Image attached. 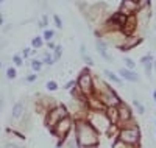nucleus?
<instances>
[{"label": "nucleus", "instance_id": "obj_1", "mask_svg": "<svg viewBox=\"0 0 156 148\" xmlns=\"http://www.w3.org/2000/svg\"><path fill=\"white\" fill-rule=\"evenodd\" d=\"M75 137L80 146L98 145L100 132L86 118H75Z\"/></svg>", "mask_w": 156, "mask_h": 148}, {"label": "nucleus", "instance_id": "obj_2", "mask_svg": "<svg viewBox=\"0 0 156 148\" xmlns=\"http://www.w3.org/2000/svg\"><path fill=\"white\" fill-rule=\"evenodd\" d=\"M87 122L92 125L98 132H103L106 134V131L109 129V126L112 125L109 117L106 115L105 111H87L86 112V117H84Z\"/></svg>", "mask_w": 156, "mask_h": 148}, {"label": "nucleus", "instance_id": "obj_3", "mask_svg": "<svg viewBox=\"0 0 156 148\" xmlns=\"http://www.w3.org/2000/svg\"><path fill=\"white\" fill-rule=\"evenodd\" d=\"M119 139L129 143V145L139 146V143H140V129H139V126H137V123L134 122V120H131V122H128L123 126H120Z\"/></svg>", "mask_w": 156, "mask_h": 148}, {"label": "nucleus", "instance_id": "obj_4", "mask_svg": "<svg viewBox=\"0 0 156 148\" xmlns=\"http://www.w3.org/2000/svg\"><path fill=\"white\" fill-rule=\"evenodd\" d=\"M70 115V112H69V109L64 104H56V106H53L50 111H47L45 112V115H44V123H45V126L51 131L55 126H56V123L58 122H61L62 118H66V117H69Z\"/></svg>", "mask_w": 156, "mask_h": 148}, {"label": "nucleus", "instance_id": "obj_5", "mask_svg": "<svg viewBox=\"0 0 156 148\" xmlns=\"http://www.w3.org/2000/svg\"><path fill=\"white\" fill-rule=\"evenodd\" d=\"M76 87L80 89L87 98H90L95 92V86H94V76L92 73L89 72V69H83L78 75V79H76Z\"/></svg>", "mask_w": 156, "mask_h": 148}, {"label": "nucleus", "instance_id": "obj_6", "mask_svg": "<svg viewBox=\"0 0 156 148\" xmlns=\"http://www.w3.org/2000/svg\"><path fill=\"white\" fill-rule=\"evenodd\" d=\"M72 129H75V118H73L72 115H69V117H66V118H62L61 122L56 123V126L51 129V132H53L55 136L58 137V140H59L58 145H61L64 140L69 137V132H70Z\"/></svg>", "mask_w": 156, "mask_h": 148}, {"label": "nucleus", "instance_id": "obj_7", "mask_svg": "<svg viewBox=\"0 0 156 148\" xmlns=\"http://www.w3.org/2000/svg\"><path fill=\"white\" fill-rule=\"evenodd\" d=\"M117 109H119V123H117L119 126H123L125 123L133 120V109L125 101H122L119 106H117Z\"/></svg>", "mask_w": 156, "mask_h": 148}, {"label": "nucleus", "instance_id": "obj_8", "mask_svg": "<svg viewBox=\"0 0 156 148\" xmlns=\"http://www.w3.org/2000/svg\"><path fill=\"white\" fill-rule=\"evenodd\" d=\"M137 9H139V2L137 0H123L122 5H120V12L123 16H126V17L134 14Z\"/></svg>", "mask_w": 156, "mask_h": 148}, {"label": "nucleus", "instance_id": "obj_9", "mask_svg": "<svg viewBox=\"0 0 156 148\" xmlns=\"http://www.w3.org/2000/svg\"><path fill=\"white\" fill-rule=\"evenodd\" d=\"M25 117V104L23 101H17L12 104V109H11V120L12 122H20Z\"/></svg>", "mask_w": 156, "mask_h": 148}, {"label": "nucleus", "instance_id": "obj_10", "mask_svg": "<svg viewBox=\"0 0 156 148\" xmlns=\"http://www.w3.org/2000/svg\"><path fill=\"white\" fill-rule=\"evenodd\" d=\"M95 48L98 51V55L108 61V62H114V58L109 55V51H108V42L106 41H101V39H97V42H95Z\"/></svg>", "mask_w": 156, "mask_h": 148}, {"label": "nucleus", "instance_id": "obj_11", "mask_svg": "<svg viewBox=\"0 0 156 148\" xmlns=\"http://www.w3.org/2000/svg\"><path fill=\"white\" fill-rule=\"evenodd\" d=\"M119 75L126 79V81H131V83H139L140 81V76L137 75L136 70H129L126 69V67H123V69H119Z\"/></svg>", "mask_w": 156, "mask_h": 148}, {"label": "nucleus", "instance_id": "obj_12", "mask_svg": "<svg viewBox=\"0 0 156 148\" xmlns=\"http://www.w3.org/2000/svg\"><path fill=\"white\" fill-rule=\"evenodd\" d=\"M153 62H154V59H153L151 55H145V56L140 58V64L144 65L145 73H147L148 78H151V72H153V69H154V67H153Z\"/></svg>", "mask_w": 156, "mask_h": 148}, {"label": "nucleus", "instance_id": "obj_13", "mask_svg": "<svg viewBox=\"0 0 156 148\" xmlns=\"http://www.w3.org/2000/svg\"><path fill=\"white\" fill-rule=\"evenodd\" d=\"M103 75H105V78H106V79H109L111 83L117 84L119 87H120V86H123V78H122L120 75H115L112 70H108V69H106L105 72H103Z\"/></svg>", "mask_w": 156, "mask_h": 148}, {"label": "nucleus", "instance_id": "obj_14", "mask_svg": "<svg viewBox=\"0 0 156 148\" xmlns=\"http://www.w3.org/2000/svg\"><path fill=\"white\" fill-rule=\"evenodd\" d=\"M106 115L109 117L112 125L119 123V109H117V106H109L108 109H106Z\"/></svg>", "mask_w": 156, "mask_h": 148}, {"label": "nucleus", "instance_id": "obj_15", "mask_svg": "<svg viewBox=\"0 0 156 148\" xmlns=\"http://www.w3.org/2000/svg\"><path fill=\"white\" fill-rule=\"evenodd\" d=\"M112 148H139V146L129 145V143H126V142H123V140H120V139H115L114 143H112Z\"/></svg>", "mask_w": 156, "mask_h": 148}, {"label": "nucleus", "instance_id": "obj_16", "mask_svg": "<svg viewBox=\"0 0 156 148\" xmlns=\"http://www.w3.org/2000/svg\"><path fill=\"white\" fill-rule=\"evenodd\" d=\"M64 145H66V148H80V145H78V140L76 137H67L66 140H64Z\"/></svg>", "mask_w": 156, "mask_h": 148}, {"label": "nucleus", "instance_id": "obj_17", "mask_svg": "<svg viewBox=\"0 0 156 148\" xmlns=\"http://www.w3.org/2000/svg\"><path fill=\"white\" fill-rule=\"evenodd\" d=\"M42 61H39V59H33L31 62H30V67H31V69L34 70V72H39V70H41L42 69Z\"/></svg>", "mask_w": 156, "mask_h": 148}, {"label": "nucleus", "instance_id": "obj_18", "mask_svg": "<svg viewBox=\"0 0 156 148\" xmlns=\"http://www.w3.org/2000/svg\"><path fill=\"white\" fill-rule=\"evenodd\" d=\"M42 44H44V39H42L41 36H36L33 41H31V47H33V48H41Z\"/></svg>", "mask_w": 156, "mask_h": 148}, {"label": "nucleus", "instance_id": "obj_19", "mask_svg": "<svg viewBox=\"0 0 156 148\" xmlns=\"http://www.w3.org/2000/svg\"><path fill=\"white\" fill-rule=\"evenodd\" d=\"M133 104H134V107L137 109V112H139V114H144V112H145V106L142 104L137 98H133Z\"/></svg>", "mask_w": 156, "mask_h": 148}, {"label": "nucleus", "instance_id": "obj_20", "mask_svg": "<svg viewBox=\"0 0 156 148\" xmlns=\"http://www.w3.org/2000/svg\"><path fill=\"white\" fill-rule=\"evenodd\" d=\"M42 62H44V64H47V65H53V62H55L53 55H50V53H45L44 58H42Z\"/></svg>", "mask_w": 156, "mask_h": 148}, {"label": "nucleus", "instance_id": "obj_21", "mask_svg": "<svg viewBox=\"0 0 156 148\" xmlns=\"http://www.w3.org/2000/svg\"><path fill=\"white\" fill-rule=\"evenodd\" d=\"M12 64L17 65V67H22V65H23V56H20V55H12Z\"/></svg>", "mask_w": 156, "mask_h": 148}, {"label": "nucleus", "instance_id": "obj_22", "mask_svg": "<svg viewBox=\"0 0 156 148\" xmlns=\"http://www.w3.org/2000/svg\"><path fill=\"white\" fill-rule=\"evenodd\" d=\"M45 87H47V90H50V92H55V90H58V83L53 81V79H50V81H47Z\"/></svg>", "mask_w": 156, "mask_h": 148}, {"label": "nucleus", "instance_id": "obj_23", "mask_svg": "<svg viewBox=\"0 0 156 148\" xmlns=\"http://www.w3.org/2000/svg\"><path fill=\"white\" fill-rule=\"evenodd\" d=\"M16 76H17V72H16L14 67H8L6 69V78L8 79H14Z\"/></svg>", "mask_w": 156, "mask_h": 148}, {"label": "nucleus", "instance_id": "obj_24", "mask_svg": "<svg viewBox=\"0 0 156 148\" xmlns=\"http://www.w3.org/2000/svg\"><path fill=\"white\" fill-rule=\"evenodd\" d=\"M123 61H125V67H126V69H129V70H134L136 69V62L131 58H125Z\"/></svg>", "mask_w": 156, "mask_h": 148}, {"label": "nucleus", "instance_id": "obj_25", "mask_svg": "<svg viewBox=\"0 0 156 148\" xmlns=\"http://www.w3.org/2000/svg\"><path fill=\"white\" fill-rule=\"evenodd\" d=\"M61 55H62V47H61V45H56V48L53 50V58H55V61H59V59H61Z\"/></svg>", "mask_w": 156, "mask_h": 148}, {"label": "nucleus", "instance_id": "obj_26", "mask_svg": "<svg viewBox=\"0 0 156 148\" xmlns=\"http://www.w3.org/2000/svg\"><path fill=\"white\" fill-rule=\"evenodd\" d=\"M53 36H55V31H53V30H45V31H44V41L50 42L51 39H53Z\"/></svg>", "mask_w": 156, "mask_h": 148}, {"label": "nucleus", "instance_id": "obj_27", "mask_svg": "<svg viewBox=\"0 0 156 148\" xmlns=\"http://www.w3.org/2000/svg\"><path fill=\"white\" fill-rule=\"evenodd\" d=\"M81 58L84 59V62H86L87 65H94V59L90 58V56L87 55V53H81Z\"/></svg>", "mask_w": 156, "mask_h": 148}, {"label": "nucleus", "instance_id": "obj_28", "mask_svg": "<svg viewBox=\"0 0 156 148\" xmlns=\"http://www.w3.org/2000/svg\"><path fill=\"white\" fill-rule=\"evenodd\" d=\"M76 87V81H69V83H66V86H64V89H66V90H73Z\"/></svg>", "mask_w": 156, "mask_h": 148}, {"label": "nucleus", "instance_id": "obj_29", "mask_svg": "<svg viewBox=\"0 0 156 148\" xmlns=\"http://www.w3.org/2000/svg\"><path fill=\"white\" fill-rule=\"evenodd\" d=\"M53 22H55V25H56V28H59V30L62 28V22H61V17H59V16L55 14V16H53Z\"/></svg>", "mask_w": 156, "mask_h": 148}, {"label": "nucleus", "instance_id": "obj_30", "mask_svg": "<svg viewBox=\"0 0 156 148\" xmlns=\"http://www.w3.org/2000/svg\"><path fill=\"white\" fill-rule=\"evenodd\" d=\"M36 78H37V75L36 73H31V75H27L25 81H27V83H33V81H36Z\"/></svg>", "mask_w": 156, "mask_h": 148}, {"label": "nucleus", "instance_id": "obj_31", "mask_svg": "<svg viewBox=\"0 0 156 148\" xmlns=\"http://www.w3.org/2000/svg\"><path fill=\"white\" fill-rule=\"evenodd\" d=\"M3 148H22V146H19L17 143H12V142H6L3 145Z\"/></svg>", "mask_w": 156, "mask_h": 148}, {"label": "nucleus", "instance_id": "obj_32", "mask_svg": "<svg viewBox=\"0 0 156 148\" xmlns=\"http://www.w3.org/2000/svg\"><path fill=\"white\" fill-rule=\"evenodd\" d=\"M31 55V51H30V48H23V51H22V56L23 58H28Z\"/></svg>", "mask_w": 156, "mask_h": 148}, {"label": "nucleus", "instance_id": "obj_33", "mask_svg": "<svg viewBox=\"0 0 156 148\" xmlns=\"http://www.w3.org/2000/svg\"><path fill=\"white\" fill-rule=\"evenodd\" d=\"M80 148H98V145H90V146H80Z\"/></svg>", "mask_w": 156, "mask_h": 148}, {"label": "nucleus", "instance_id": "obj_34", "mask_svg": "<svg viewBox=\"0 0 156 148\" xmlns=\"http://www.w3.org/2000/svg\"><path fill=\"white\" fill-rule=\"evenodd\" d=\"M153 100L156 101V90H153Z\"/></svg>", "mask_w": 156, "mask_h": 148}, {"label": "nucleus", "instance_id": "obj_35", "mask_svg": "<svg viewBox=\"0 0 156 148\" xmlns=\"http://www.w3.org/2000/svg\"><path fill=\"white\" fill-rule=\"evenodd\" d=\"M153 67H154V70H156V59H154V62H153Z\"/></svg>", "mask_w": 156, "mask_h": 148}, {"label": "nucleus", "instance_id": "obj_36", "mask_svg": "<svg viewBox=\"0 0 156 148\" xmlns=\"http://www.w3.org/2000/svg\"><path fill=\"white\" fill-rule=\"evenodd\" d=\"M0 2H2V3H3V2H5V0H0Z\"/></svg>", "mask_w": 156, "mask_h": 148}, {"label": "nucleus", "instance_id": "obj_37", "mask_svg": "<svg viewBox=\"0 0 156 148\" xmlns=\"http://www.w3.org/2000/svg\"><path fill=\"white\" fill-rule=\"evenodd\" d=\"M154 123H156V122H154Z\"/></svg>", "mask_w": 156, "mask_h": 148}]
</instances>
